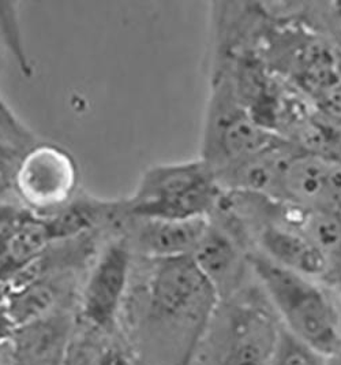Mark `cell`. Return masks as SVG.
<instances>
[{
  "instance_id": "6da1fadb",
  "label": "cell",
  "mask_w": 341,
  "mask_h": 365,
  "mask_svg": "<svg viewBox=\"0 0 341 365\" xmlns=\"http://www.w3.org/2000/svg\"><path fill=\"white\" fill-rule=\"evenodd\" d=\"M219 301L192 256H134L116 334L137 365H190Z\"/></svg>"
},
{
  "instance_id": "7a4b0ae2",
  "label": "cell",
  "mask_w": 341,
  "mask_h": 365,
  "mask_svg": "<svg viewBox=\"0 0 341 365\" xmlns=\"http://www.w3.org/2000/svg\"><path fill=\"white\" fill-rule=\"evenodd\" d=\"M281 327L254 277L220 299L190 365H272Z\"/></svg>"
},
{
  "instance_id": "3957f363",
  "label": "cell",
  "mask_w": 341,
  "mask_h": 365,
  "mask_svg": "<svg viewBox=\"0 0 341 365\" xmlns=\"http://www.w3.org/2000/svg\"><path fill=\"white\" fill-rule=\"evenodd\" d=\"M254 277L283 327L327 357L341 353V304L318 281L248 252Z\"/></svg>"
},
{
  "instance_id": "277c9868",
  "label": "cell",
  "mask_w": 341,
  "mask_h": 365,
  "mask_svg": "<svg viewBox=\"0 0 341 365\" xmlns=\"http://www.w3.org/2000/svg\"><path fill=\"white\" fill-rule=\"evenodd\" d=\"M223 193L213 171L198 158L147 168L123 207L141 217L201 219L211 217Z\"/></svg>"
},
{
  "instance_id": "5b68a950",
  "label": "cell",
  "mask_w": 341,
  "mask_h": 365,
  "mask_svg": "<svg viewBox=\"0 0 341 365\" xmlns=\"http://www.w3.org/2000/svg\"><path fill=\"white\" fill-rule=\"evenodd\" d=\"M277 140L250 113L227 77L211 74L199 159L213 174L242 165Z\"/></svg>"
},
{
  "instance_id": "8992f818",
  "label": "cell",
  "mask_w": 341,
  "mask_h": 365,
  "mask_svg": "<svg viewBox=\"0 0 341 365\" xmlns=\"http://www.w3.org/2000/svg\"><path fill=\"white\" fill-rule=\"evenodd\" d=\"M132 259L126 241L108 232L82 283L77 312L82 324L103 334H116Z\"/></svg>"
},
{
  "instance_id": "52a82bcc",
  "label": "cell",
  "mask_w": 341,
  "mask_h": 365,
  "mask_svg": "<svg viewBox=\"0 0 341 365\" xmlns=\"http://www.w3.org/2000/svg\"><path fill=\"white\" fill-rule=\"evenodd\" d=\"M80 168L73 155L55 144H37L14 168V189L33 215L48 217L77 196Z\"/></svg>"
},
{
  "instance_id": "ba28073f",
  "label": "cell",
  "mask_w": 341,
  "mask_h": 365,
  "mask_svg": "<svg viewBox=\"0 0 341 365\" xmlns=\"http://www.w3.org/2000/svg\"><path fill=\"white\" fill-rule=\"evenodd\" d=\"M273 200L313 211L341 208V163L324 153L293 147L284 162Z\"/></svg>"
},
{
  "instance_id": "9c48e42d",
  "label": "cell",
  "mask_w": 341,
  "mask_h": 365,
  "mask_svg": "<svg viewBox=\"0 0 341 365\" xmlns=\"http://www.w3.org/2000/svg\"><path fill=\"white\" fill-rule=\"evenodd\" d=\"M208 223L209 217L171 220L129 215L122 200V211L111 232L120 235L137 257L172 259L192 256Z\"/></svg>"
},
{
  "instance_id": "30bf717a",
  "label": "cell",
  "mask_w": 341,
  "mask_h": 365,
  "mask_svg": "<svg viewBox=\"0 0 341 365\" xmlns=\"http://www.w3.org/2000/svg\"><path fill=\"white\" fill-rule=\"evenodd\" d=\"M192 259L224 299L254 279L248 250L232 234L209 219Z\"/></svg>"
},
{
  "instance_id": "8fae6325",
  "label": "cell",
  "mask_w": 341,
  "mask_h": 365,
  "mask_svg": "<svg viewBox=\"0 0 341 365\" xmlns=\"http://www.w3.org/2000/svg\"><path fill=\"white\" fill-rule=\"evenodd\" d=\"M77 320V311L67 309L16 329L10 336L14 365L65 364Z\"/></svg>"
},
{
  "instance_id": "7c38bea8",
  "label": "cell",
  "mask_w": 341,
  "mask_h": 365,
  "mask_svg": "<svg viewBox=\"0 0 341 365\" xmlns=\"http://www.w3.org/2000/svg\"><path fill=\"white\" fill-rule=\"evenodd\" d=\"M122 211V200L75 196L65 208L44 217L51 241H65L108 230Z\"/></svg>"
},
{
  "instance_id": "4fadbf2b",
  "label": "cell",
  "mask_w": 341,
  "mask_h": 365,
  "mask_svg": "<svg viewBox=\"0 0 341 365\" xmlns=\"http://www.w3.org/2000/svg\"><path fill=\"white\" fill-rule=\"evenodd\" d=\"M0 46L16 61L22 76L31 78L33 67L25 47L16 1H0Z\"/></svg>"
},
{
  "instance_id": "5bb4252c",
  "label": "cell",
  "mask_w": 341,
  "mask_h": 365,
  "mask_svg": "<svg viewBox=\"0 0 341 365\" xmlns=\"http://www.w3.org/2000/svg\"><path fill=\"white\" fill-rule=\"evenodd\" d=\"M330 357L298 339L281 327L272 365H329Z\"/></svg>"
},
{
  "instance_id": "9a60e30c",
  "label": "cell",
  "mask_w": 341,
  "mask_h": 365,
  "mask_svg": "<svg viewBox=\"0 0 341 365\" xmlns=\"http://www.w3.org/2000/svg\"><path fill=\"white\" fill-rule=\"evenodd\" d=\"M0 140L10 148L26 152L34 147V137L16 118L0 95Z\"/></svg>"
},
{
  "instance_id": "2e32d148",
  "label": "cell",
  "mask_w": 341,
  "mask_h": 365,
  "mask_svg": "<svg viewBox=\"0 0 341 365\" xmlns=\"http://www.w3.org/2000/svg\"><path fill=\"white\" fill-rule=\"evenodd\" d=\"M4 61H6V52H4V50H3L1 46H0V74H1L3 68H4Z\"/></svg>"
}]
</instances>
